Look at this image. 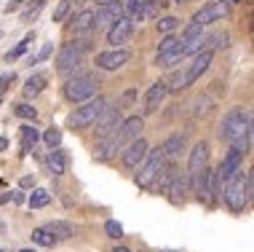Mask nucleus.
<instances>
[{
  "label": "nucleus",
  "mask_w": 254,
  "mask_h": 252,
  "mask_svg": "<svg viewBox=\"0 0 254 252\" xmlns=\"http://www.w3.org/2000/svg\"><path fill=\"white\" fill-rule=\"evenodd\" d=\"M249 126H254L249 107H230V110L225 113L222 124H219V137L225 142H236Z\"/></svg>",
  "instance_id": "f257e3e1"
},
{
  "label": "nucleus",
  "mask_w": 254,
  "mask_h": 252,
  "mask_svg": "<svg viewBox=\"0 0 254 252\" xmlns=\"http://www.w3.org/2000/svg\"><path fill=\"white\" fill-rule=\"evenodd\" d=\"M105 105H107L105 97L80 102V107H75V113L70 115V129H72V132H83V129H91L94 121L99 118V113L105 110Z\"/></svg>",
  "instance_id": "f03ea898"
},
{
  "label": "nucleus",
  "mask_w": 254,
  "mask_h": 252,
  "mask_svg": "<svg viewBox=\"0 0 254 252\" xmlns=\"http://www.w3.org/2000/svg\"><path fill=\"white\" fill-rule=\"evenodd\" d=\"M97 86H99V81L94 78V76L80 73V76H72L64 84V97L70 99V102H75V105H80V102L97 97Z\"/></svg>",
  "instance_id": "7ed1b4c3"
},
{
  "label": "nucleus",
  "mask_w": 254,
  "mask_h": 252,
  "mask_svg": "<svg viewBox=\"0 0 254 252\" xmlns=\"http://www.w3.org/2000/svg\"><path fill=\"white\" fill-rule=\"evenodd\" d=\"M88 49H91L88 40H70V43H64L59 49V57H57V70L62 73V76H70L75 67L83 62Z\"/></svg>",
  "instance_id": "20e7f679"
},
{
  "label": "nucleus",
  "mask_w": 254,
  "mask_h": 252,
  "mask_svg": "<svg viewBox=\"0 0 254 252\" xmlns=\"http://www.w3.org/2000/svg\"><path fill=\"white\" fill-rule=\"evenodd\" d=\"M166 167V159H163L161 151H147L145 161H142L139 167H136V185L139 188H153V180L158 177V172Z\"/></svg>",
  "instance_id": "39448f33"
},
{
  "label": "nucleus",
  "mask_w": 254,
  "mask_h": 252,
  "mask_svg": "<svg viewBox=\"0 0 254 252\" xmlns=\"http://www.w3.org/2000/svg\"><path fill=\"white\" fill-rule=\"evenodd\" d=\"M219 196L225 199V204H228L233 212H241V209L246 207V193H244V174H241V169L222 182V193H219Z\"/></svg>",
  "instance_id": "423d86ee"
},
{
  "label": "nucleus",
  "mask_w": 254,
  "mask_h": 252,
  "mask_svg": "<svg viewBox=\"0 0 254 252\" xmlns=\"http://www.w3.org/2000/svg\"><path fill=\"white\" fill-rule=\"evenodd\" d=\"M166 97H169L166 81H155V84L145 91V99H142V113H145V115L158 113L163 107V102H166Z\"/></svg>",
  "instance_id": "0eeeda50"
},
{
  "label": "nucleus",
  "mask_w": 254,
  "mask_h": 252,
  "mask_svg": "<svg viewBox=\"0 0 254 252\" xmlns=\"http://www.w3.org/2000/svg\"><path fill=\"white\" fill-rule=\"evenodd\" d=\"M121 16H126L121 0H110V3L99 5V11H94V30H110L115 24V19Z\"/></svg>",
  "instance_id": "6e6552de"
},
{
  "label": "nucleus",
  "mask_w": 254,
  "mask_h": 252,
  "mask_svg": "<svg viewBox=\"0 0 254 252\" xmlns=\"http://www.w3.org/2000/svg\"><path fill=\"white\" fill-rule=\"evenodd\" d=\"M121 151H123V142L118 137V129H115L113 134H107V137H99V142L94 145V159L105 164V161H113Z\"/></svg>",
  "instance_id": "1a4fd4ad"
},
{
  "label": "nucleus",
  "mask_w": 254,
  "mask_h": 252,
  "mask_svg": "<svg viewBox=\"0 0 254 252\" xmlns=\"http://www.w3.org/2000/svg\"><path fill=\"white\" fill-rule=\"evenodd\" d=\"M228 11H230L228 0H211L209 5H203V8L195 13L193 22L201 24V27H206V24H211V22H219V19H225V16H228Z\"/></svg>",
  "instance_id": "9d476101"
},
{
  "label": "nucleus",
  "mask_w": 254,
  "mask_h": 252,
  "mask_svg": "<svg viewBox=\"0 0 254 252\" xmlns=\"http://www.w3.org/2000/svg\"><path fill=\"white\" fill-rule=\"evenodd\" d=\"M121 121H123V118H121V107H113V105L107 102L105 110L99 113V118L94 121V126H97V134H99V137H107V134H113L115 129L121 126Z\"/></svg>",
  "instance_id": "9b49d317"
},
{
  "label": "nucleus",
  "mask_w": 254,
  "mask_h": 252,
  "mask_svg": "<svg viewBox=\"0 0 254 252\" xmlns=\"http://www.w3.org/2000/svg\"><path fill=\"white\" fill-rule=\"evenodd\" d=\"M206 164H209V145L206 142H195V148L190 151V161H188V180H190V185H193V180L198 174L206 169Z\"/></svg>",
  "instance_id": "f8f14e48"
},
{
  "label": "nucleus",
  "mask_w": 254,
  "mask_h": 252,
  "mask_svg": "<svg viewBox=\"0 0 254 252\" xmlns=\"http://www.w3.org/2000/svg\"><path fill=\"white\" fill-rule=\"evenodd\" d=\"M211 59H214V51H211V49L198 51V54H195V59H193V65H190L188 70H185V84H188V86H193L195 81L201 78L203 73L211 67Z\"/></svg>",
  "instance_id": "ddd939ff"
},
{
  "label": "nucleus",
  "mask_w": 254,
  "mask_h": 252,
  "mask_svg": "<svg viewBox=\"0 0 254 252\" xmlns=\"http://www.w3.org/2000/svg\"><path fill=\"white\" fill-rule=\"evenodd\" d=\"M128 59H131V51L126 49H113V51H102L97 54V67L99 70H121L123 65H128Z\"/></svg>",
  "instance_id": "4468645a"
},
{
  "label": "nucleus",
  "mask_w": 254,
  "mask_h": 252,
  "mask_svg": "<svg viewBox=\"0 0 254 252\" xmlns=\"http://www.w3.org/2000/svg\"><path fill=\"white\" fill-rule=\"evenodd\" d=\"M142 129H145V118H142V115H128V118H123L121 126H118V137L123 142V148H126L128 142L139 140Z\"/></svg>",
  "instance_id": "2eb2a0df"
},
{
  "label": "nucleus",
  "mask_w": 254,
  "mask_h": 252,
  "mask_svg": "<svg viewBox=\"0 0 254 252\" xmlns=\"http://www.w3.org/2000/svg\"><path fill=\"white\" fill-rule=\"evenodd\" d=\"M147 151H150V145H147L142 137L134 140V142H128V145L121 151V153H123V167H126V169H136L142 161H145Z\"/></svg>",
  "instance_id": "dca6fc26"
},
{
  "label": "nucleus",
  "mask_w": 254,
  "mask_h": 252,
  "mask_svg": "<svg viewBox=\"0 0 254 252\" xmlns=\"http://www.w3.org/2000/svg\"><path fill=\"white\" fill-rule=\"evenodd\" d=\"M131 35H134V22L128 16H121V19H115V24L107 30V43H113L115 49H118V46H123Z\"/></svg>",
  "instance_id": "f3484780"
},
{
  "label": "nucleus",
  "mask_w": 254,
  "mask_h": 252,
  "mask_svg": "<svg viewBox=\"0 0 254 252\" xmlns=\"http://www.w3.org/2000/svg\"><path fill=\"white\" fill-rule=\"evenodd\" d=\"M241 161H244V153L241 151H236V148H230L228 153H225V159H222V164H219V169H217V180H219V185H222L228 177H233L241 169ZM222 193V190H219Z\"/></svg>",
  "instance_id": "a211bd4d"
},
{
  "label": "nucleus",
  "mask_w": 254,
  "mask_h": 252,
  "mask_svg": "<svg viewBox=\"0 0 254 252\" xmlns=\"http://www.w3.org/2000/svg\"><path fill=\"white\" fill-rule=\"evenodd\" d=\"M46 167H49V172L54 177H62L67 172V167H70V156H67V151H62V148H51L49 159H46Z\"/></svg>",
  "instance_id": "6ab92c4d"
},
{
  "label": "nucleus",
  "mask_w": 254,
  "mask_h": 252,
  "mask_svg": "<svg viewBox=\"0 0 254 252\" xmlns=\"http://www.w3.org/2000/svg\"><path fill=\"white\" fill-rule=\"evenodd\" d=\"M185 142H188V137H185L182 132H177V134H169L166 140H163V145L158 148V151L163 153V159L166 161H174L177 156L182 153V148H185Z\"/></svg>",
  "instance_id": "aec40b11"
},
{
  "label": "nucleus",
  "mask_w": 254,
  "mask_h": 252,
  "mask_svg": "<svg viewBox=\"0 0 254 252\" xmlns=\"http://www.w3.org/2000/svg\"><path fill=\"white\" fill-rule=\"evenodd\" d=\"M190 190V180H188V174H174V182H171V188H169V199L174 201V204H182L185 201V193Z\"/></svg>",
  "instance_id": "412c9836"
},
{
  "label": "nucleus",
  "mask_w": 254,
  "mask_h": 252,
  "mask_svg": "<svg viewBox=\"0 0 254 252\" xmlns=\"http://www.w3.org/2000/svg\"><path fill=\"white\" fill-rule=\"evenodd\" d=\"M46 231H49L57 242H67V239L75 236V228L70 226V223H64V220H51L49 226H46Z\"/></svg>",
  "instance_id": "4be33fe9"
},
{
  "label": "nucleus",
  "mask_w": 254,
  "mask_h": 252,
  "mask_svg": "<svg viewBox=\"0 0 254 252\" xmlns=\"http://www.w3.org/2000/svg\"><path fill=\"white\" fill-rule=\"evenodd\" d=\"M72 30H75V35H88V32H94V11H80L78 16L72 19Z\"/></svg>",
  "instance_id": "5701e85b"
},
{
  "label": "nucleus",
  "mask_w": 254,
  "mask_h": 252,
  "mask_svg": "<svg viewBox=\"0 0 254 252\" xmlns=\"http://www.w3.org/2000/svg\"><path fill=\"white\" fill-rule=\"evenodd\" d=\"M46 84H49V78H46L43 73H32V76L27 78V84H24V97H38V94L46 88Z\"/></svg>",
  "instance_id": "b1692460"
},
{
  "label": "nucleus",
  "mask_w": 254,
  "mask_h": 252,
  "mask_svg": "<svg viewBox=\"0 0 254 252\" xmlns=\"http://www.w3.org/2000/svg\"><path fill=\"white\" fill-rule=\"evenodd\" d=\"M174 172H177L174 167H163L161 172H158V177L153 180V185H155V190H158V193H169L171 182H174Z\"/></svg>",
  "instance_id": "393cba45"
},
{
  "label": "nucleus",
  "mask_w": 254,
  "mask_h": 252,
  "mask_svg": "<svg viewBox=\"0 0 254 252\" xmlns=\"http://www.w3.org/2000/svg\"><path fill=\"white\" fill-rule=\"evenodd\" d=\"M182 59H185V54H182V43H180V49H174V51H169V54H158L155 65L158 67H171V65L182 62Z\"/></svg>",
  "instance_id": "a878e982"
},
{
  "label": "nucleus",
  "mask_w": 254,
  "mask_h": 252,
  "mask_svg": "<svg viewBox=\"0 0 254 252\" xmlns=\"http://www.w3.org/2000/svg\"><path fill=\"white\" fill-rule=\"evenodd\" d=\"M49 201H51V193H49V190H43V188H35V190H32V196L27 199L30 209H43Z\"/></svg>",
  "instance_id": "bb28decb"
},
{
  "label": "nucleus",
  "mask_w": 254,
  "mask_h": 252,
  "mask_svg": "<svg viewBox=\"0 0 254 252\" xmlns=\"http://www.w3.org/2000/svg\"><path fill=\"white\" fill-rule=\"evenodd\" d=\"M40 140V134H38V129H32V126H22V151L24 153H30L32 148H35V142Z\"/></svg>",
  "instance_id": "cd10ccee"
},
{
  "label": "nucleus",
  "mask_w": 254,
  "mask_h": 252,
  "mask_svg": "<svg viewBox=\"0 0 254 252\" xmlns=\"http://www.w3.org/2000/svg\"><path fill=\"white\" fill-rule=\"evenodd\" d=\"M32 242H35L38 247H54V244H57V239H54L46 228H35V231H32Z\"/></svg>",
  "instance_id": "c85d7f7f"
},
{
  "label": "nucleus",
  "mask_w": 254,
  "mask_h": 252,
  "mask_svg": "<svg viewBox=\"0 0 254 252\" xmlns=\"http://www.w3.org/2000/svg\"><path fill=\"white\" fill-rule=\"evenodd\" d=\"M30 43H32V35H27L22 43H16V49H11L8 54H5V62H13V59H19L27 49H30Z\"/></svg>",
  "instance_id": "c756f323"
},
{
  "label": "nucleus",
  "mask_w": 254,
  "mask_h": 252,
  "mask_svg": "<svg viewBox=\"0 0 254 252\" xmlns=\"http://www.w3.org/2000/svg\"><path fill=\"white\" fill-rule=\"evenodd\" d=\"M177 27H180V19H177V16H163L161 22H158V32H163V35H171Z\"/></svg>",
  "instance_id": "7c9ffc66"
},
{
  "label": "nucleus",
  "mask_w": 254,
  "mask_h": 252,
  "mask_svg": "<svg viewBox=\"0 0 254 252\" xmlns=\"http://www.w3.org/2000/svg\"><path fill=\"white\" fill-rule=\"evenodd\" d=\"M43 5H46V0H35V3H30V5L24 8V13H22V22H32V19H35L40 11H43Z\"/></svg>",
  "instance_id": "2f4dec72"
},
{
  "label": "nucleus",
  "mask_w": 254,
  "mask_h": 252,
  "mask_svg": "<svg viewBox=\"0 0 254 252\" xmlns=\"http://www.w3.org/2000/svg\"><path fill=\"white\" fill-rule=\"evenodd\" d=\"M43 142L49 148H59V142H62V132L57 126H51V129H46V134H43Z\"/></svg>",
  "instance_id": "473e14b6"
},
{
  "label": "nucleus",
  "mask_w": 254,
  "mask_h": 252,
  "mask_svg": "<svg viewBox=\"0 0 254 252\" xmlns=\"http://www.w3.org/2000/svg\"><path fill=\"white\" fill-rule=\"evenodd\" d=\"M198 35H203V27H201V24H195V22H190L188 27H185L180 43H188V40H193V38H198Z\"/></svg>",
  "instance_id": "72a5a7b5"
},
{
  "label": "nucleus",
  "mask_w": 254,
  "mask_h": 252,
  "mask_svg": "<svg viewBox=\"0 0 254 252\" xmlns=\"http://www.w3.org/2000/svg\"><path fill=\"white\" fill-rule=\"evenodd\" d=\"M13 113H16L19 118H27V121H35V115H38V110H35L32 105H27V102L16 105V107H13Z\"/></svg>",
  "instance_id": "f704fd0d"
},
{
  "label": "nucleus",
  "mask_w": 254,
  "mask_h": 252,
  "mask_svg": "<svg viewBox=\"0 0 254 252\" xmlns=\"http://www.w3.org/2000/svg\"><path fill=\"white\" fill-rule=\"evenodd\" d=\"M105 234L110 236V239H115V242H118L121 236H123V226H121L118 220H107V223H105Z\"/></svg>",
  "instance_id": "c9c22d12"
},
{
  "label": "nucleus",
  "mask_w": 254,
  "mask_h": 252,
  "mask_svg": "<svg viewBox=\"0 0 254 252\" xmlns=\"http://www.w3.org/2000/svg\"><path fill=\"white\" fill-rule=\"evenodd\" d=\"M174 49H180V38L166 35V38L161 40V46H158V54H169V51H174Z\"/></svg>",
  "instance_id": "e433bc0d"
},
{
  "label": "nucleus",
  "mask_w": 254,
  "mask_h": 252,
  "mask_svg": "<svg viewBox=\"0 0 254 252\" xmlns=\"http://www.w3.org/2000/svg\"><path fill=\"white\" fill-rule=\"evenodd\" d=\"M70 8H72V0H62L57 5V11H54V22H64V16L70 13Z\"/></svg>",
  "instance_id": "4c0bfd02"
},
{
  "label": "nucleus",
  "mask_w": 254,
  "mask_h": 252,
  "mask_svg": "<svg viewBox=\"0 0 254 252\" xmlns=\"http://www.w3.org/2000/svg\"><path fill=\"white\" fill-rule=\"evenodd\" d=\"M13 84V73H0V102H3L5 91H8V86Z\"/></svg>",
  "instance_id": "58836bf2"
},
{
  "label": "nucleus",
  "mask_w": 254,
  "mask_h": 252,
  "mask_svg": "<svg viewBox=\"0 0 254 252\" xmlns=\"http://www.w3.org/2000/svg\"><path fill=\"white\" fill-rule=\"evenodd\" d=\"M195 105H198V107H195V118H201V115H206V113L211 110V99H209V97H201Z\"/></svg>",
  "instance_id": "ea45409f"
},
{
  "label": "nucleus",
  "mask_w": 254,
  "mask_h": 252,
  "mask_svg": "<svg viewBox=\"0 0 254 252\" xmlns=\"http://www.w3.org/2000/svg\"><path fill=\"white\" fill-rule=\"evenodd\" d=\"M134 97H136V91H134V88H128V91L121 97V107H128V105L134 102Z\"/></svg>",
  "instance_id": "a19ab883"
},
{
  "label": "nucleus",
  "mask_w": 254,
  "mask_h": 252,
  "mask_svg": "<svg viewBox=\"0 0 254 252\" xmlns=\"http://www.w3.org/2000/svg\"><path fill=\"white\" fill-rule=\"evenodd\" d=\"M19 5H22V0H11L8 5H5V13H11V11H16Z\"/></svg>",
  "instance_id": "79ce46f5"
},
{
  "label": "nucleus",
  "mask_w": 254,
  "mask_h": 252,
  "mask_svg": "<svg viewBox=\"0 0 254 252\" xmlns=\"http://www.w3.org/2000/svg\"><path fill=\"white\" fill-rule=\"evenodd\" d=\"M19 185H22V188H30V185H35V180H32V177H22V180H19Z\"/></svg>",
  "instance_id": "37998d69"
},
{
  "label": "nucleus",
  "mask_w": 254,
  "mask_h": 252,
  "mask_svg": "<svg viewBox=\"0 0 254 252\" xmlns=\"http://www.w3.org/2000/svg\"><path fill=\"white\" fill-rule=\"evenodd\" d=\"M11 199L16 201V204H22V201H24V193H22V190H13V193H11Z\"/></svg>",
  "instance_id": "c03bdc74"
},
{
  "label": "nucleus",
  "mask_w": 254,
  "mask_h": 252,
  "mask_svg": "<svg viewBox=\"0 0 254 252\" xmlns=\"http://www.w3.org/2000/svg\"><path fill=\"white\" fill-rule=\"evenodd\" d=\"M8 199H11V193H0V207H3V204L8 201Z\"/></svg>",
  "instance_id": "a18cd8bd"
},
{
  "label": "nucleus",
  "mask_w": 254,
  "mask_h": 252,
  "mask_svg": "<svg viewBox=\"0 0 254 252\" xmlns=\"http://www.w3.org/2000/svg\"><path fill=\"white\" fill-rule=\"evenodd\" d=\"M0 234H5V223L3 220H0Z\"/></svg>",
  "instance_id": "49530a36"
},
{
  "label": "nucleus",
  "mask_w": 254,
  "mask_h": 252,
  "mask_svg": "<svg viewBox=\"0 0 254 252\" xmlns=\"http://www.w3.org/2000/svg\"><path fill=\"white\" fill-rule=\"evenodd\" d=\"M115 252H131V250H128V247H118V250H115Z\"/></svg>",
  "instance_id": "de8ad7c7"
},
{
  "label": "nucleus",
  "mask_w": 254,
  "mask_h": 252,
  "mask_svg": "<svg viewBox=\"0 0 254 252\" xmlns=\"http://www.w3.org/2000/svg\"><path fill=\"white\" fill-rule=\"evenodd\" d=\"M97 3H99V5H105V3H110V0H97Z\"/></svg>",
  "instance_id": "09e8293b"
},
{
  "label": "nucleus",
  "mask_w": 254,
  "mask_h": 252,
  "mask_svg": "<svg viewBox=\"0 0 254 252\" xmlns=\"http://www.w3.org/2000/svg\"><path fill=\"white\" fill-rule=\"evenodd\" d=\"M161 252H177V250H161Z\"/></svg>",
  "instance_id": "8fccbe9b"
},
{
  "label": "nucleus",
  "mask_w": 254,
  "mask_h": 252,
  "mask_svg": "<svg viewBox=\"0 0 254 252\" xmlns=\"http://www.w3.org/2000/svg\"><path fill=\"white\" fill-rule=\"evenodd\" d=\"M22 252H35V250H22Z\"/></svg>",
  "instance_id": "3c124183"
},
{
  "label": "nucleus",
  "mask_w": 254,
  "mask_h": 252,
  "mask_svg": "<svg viewBox=\"0 0 254 252\" xmlns=\"http://www.w3.org/2000/svg\"><path fill=\"white\" fill-rule=\"evenodd\" d=\"M177 3H188V0H177Z\"/></svg>",
  "instance_id": "603ef678"
},
{
  "label": "nucleus",
  "mask_w": 254,
  "mask_h": 252,
  "mask_svg": "<svg viewBox=\"0 0 254 252\" xmlns=\"http://www.w3.org/2000/svg\"><path fill=\"white\" fill-rule=\"evenodd\" d=\"M123 3H128V0H121V5H123Z\"/></svg>",
  "instance_id": "864d4df0"
},
{
  "label": "nucleus",
  "mask_w": 254,
  "mask_h": 252,
  "mask_svg": "<svg viewBox=\"0 0 254 252\" xmlns=\"http://www.w3.org/2000/svg\"><path fill=\"white\" fill-rule=\"evenodd\" d=\"M230 3H238V0H230Z\"/></svg>",
  "instance_id": "5fc2aeb1"
},
{
  "label": "nucleus",
  "mask_w": 254,
  "mask_h": 252,
  "mask_svg": "<svg viewBox=\"0 0 254 252\" xmlns=\"http://www.w3.org/2000/svg\"><path fill=\"white\" fill-rule=\"evenodd\" d=\"M0 252H5V250H3V247H0Z\"/></svg>",
  "instance_id": "6e6d98bb"
}]
</instances>
